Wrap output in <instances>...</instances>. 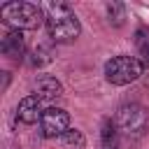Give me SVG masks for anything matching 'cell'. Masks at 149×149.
Listing matches in <instances>:
<instances>
[{
  "label": "cell",
  "mask_w": 149,
  "mask_h": 149,
  "mask_svg": "<svg viewBox=\"0 0 149 149\" xmlns=\"http://www.w3.org/2000/svg\"><path fill=\"white\" fill-rule=\"evenodd\" d=\"M42 9H44L47 33L54 42L68 44V42H74L79 37L81 26H79V19H77V14L72 12L70 5H65V2H44Z\"/></svg>",
  "instance_id": "6da1fadb"
},
{
  "label": "cell",
  "mask_w": 149,
  "mask_h": 149,
  "mask_svg": "<svg viewBox=\"0 0 149 149\" xmlns=\"http://www.w3.org/2000/svg\"><path fill=\"white\" fill-rule=\"evenodd\" d=\"M0 19L12 30H35L44 21V9L35 2H7L0 7Z\"/></svg>",
  "instance_id": "7a4b0ae2"
},
{
  "label": "cell",
  "mask_w": 149,
  "mask_h": 149,
  "mask_svg": "<svg viewBox=\"0 0 149 149\" xmlns=\"http://www.w3.org/2000/svg\"><path fill=\"white\" fill-rule=\"evenodd\" d=\"M114 126H116L119 135H126L130 140H137L149 128V112L140 102H126V105H121L116 109Z\"/></svg>",
  "instance_id": "3957f363"
},
{
  "label": "cell",
  "mask_w": 149,
  "mask_h": 149,
  "mask_svg": "<svg viewBox=\"0 0 149 149\" xmlns=\"http://www.w3.org/2000/svg\"><path fill=\"white\" fill-rule=\"evenodd\" d=\"M142 72H144V63L137 56L121 54V56H112L105 63V79L114 86H126V84L140 79Z\"/></svg>",
  "instance_id": "277c9868"
},
{
  "label": "cell",
  "mask_w": 149,
  "mask_h": 149,
  "mask_svg": "<svg viewBox=\"0 0 149 149\" xmlns=\"http://www.w3.org/2000/svg\"><path fill=\"white\" fill-rule=\"evenodd\" d=\"M70 114L61 107H49L44 109L42 114V121H40V133L44 137H61L63 133H68L70 128Z\"/></svg>",
  "instance_id": "5b68a950"
},
{
  "label": "cell",
  "mask_w": 149,
  "mask_h": 149,
  "mask_svg": "<svg viewBox=\"0 0 149 149\" xmlns=\"http://www.w3.org/2000/svg\"><path fill=\"white\" fill-rule=\"evenodd\" d=\"M42 114H44V109H42V98H37V95H26L19 105H16V116H19V121L21 123H37V121H42Z\"/></svg>",
  "instance_id": "8992f818"
},
{
  "label": "cell",
  "mask_w": 149,
  "mask_h": 149,
  "mask_svg": "<svg viewBox=\"0 0 149 149\" xmlns=\"http://www.w3.org/2000/svg\"><path fill=\"white\" fill-rule=\"evenodd\" d=\"M0 51L12 58V61H21V56L26 54V40L21 35V30H7L2 35V42H0Z\"/></svg>",
  "instance_id": "52a82bcc"
},
{
  "label": "cell",
  "mask_w": 149,
  "mask_h": 149,
  "mask_svg": "<svg viewBox=\"0 0 149 149\" xmlns=\"http://www.w3.org/2000/svg\"><path fill=\"white\" fill-rule=\"evenodd\" d=\"M61 93H63V86H61V81L56 77H51V74H37V79H35V95L37 98L54 100Z\"/></svg>",
  "instance_id": "ba28073f"
},
{
  "label": "cell",
  "mask_w": 149,
  "mask_h": 149,
  "mask_svg": "<svg viewBox=\"0 0 149 149\" xmlns=\"http://www.w3.org/2000/svg\"><path fill=\"white\" fill-rule=\"evenodd\" d=\"M100 149H119V130L114 121H102L100 128Z\"/></svg>",
  "instance_id": "9c48e42d"
},
{
  "label": "cell",
  "mask_w": 149,
  "mask_h": 149,
  "mask_svg": "<svg viewBox=\"0 0 149 149\" xmlns=\"http://www.w3.org/2000/svg\"><path fill=\"white\" fill-rule=\"evenodd\" d=\"M135 47L140 54V61L144 65H149V28H140L135 35Z\"/></svg>",
  "instance_id": "30bf717a"
},
{
  "label": "cell",
  "mask_w": 149,
  "mask_h": 149,
  "mask_svg": "<svg viewBox=\"0 0 149 149\" xmlns=\"http://www.w3.org/2000/svg\"><path fill=\"white\" fill-rule=\"evenodd\" d=\"M61 142H63L65 149H84V144H86L81 130H77V128H70L68 133H63L61 135Z\"/></svg>",
  "instance_id": "8fae6325"
},
{
  "label": "cell",
  "mask_w": 149,
  "mask_h": 149,
  "mask_svg": "<svg viewBox=\"0 0 149 149\" xmlns=\"http://www.w3.org/2000/svg\"><path fill=\"white\" fill-rule=\"evenodd\" d=\"M107 14H109V23L123 26V19H126V7H123V5H119V2L107 5Z\"/></svg>",
  "instance_id": "7c38bea8"
},
{
  "label": "cell",
  "mask_w": 149,
  "mask_h": 149,
  "mask_svg": "<svg viewBox=\"0 0 149 149\" xmlns=\"http://www.w3.org/2000/svg\"><path fill=\"white\" fill-rule=\"evenodd\" d=\"M49 61H51V49H49L47 44H40V47L33 51L30 63H33V65H47Z\"/></svg>",
  "instance_id": "4fadbf2b"
}]
</instances>
